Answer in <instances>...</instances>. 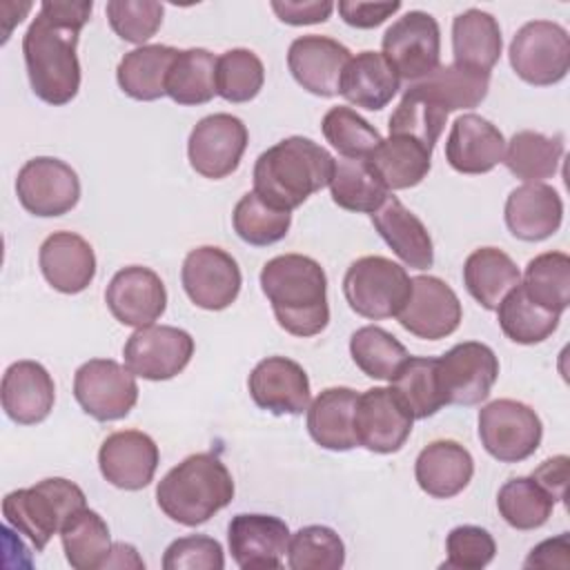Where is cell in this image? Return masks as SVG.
Returning <instances> with one entry per match:
<instances>
[{
    "label": "cell",
    "instance_id": "6da1fadb",
    "mask_svg": "<svg viewBox=\"0 0 570 570\" xmlns=\"http://www.w3.org/2000/svg\"><path fill=\"white\" fill-rule=\"evenodd\" d=\"M91 9V0H45L22 36V56L31 91L47 105H67L80 89L76 47Z\"/></svg>",
    "mask_w": 570,
    "mask_h": 570
},
{
    "label": "cell",
    "instance_id": "7a4b0ae2",
    "mask_svg": "<svg viewBox=\"0 0 570 570\" xmlns=\"http://www.w3.org/2000/svg\"><path fill=\"white\" fill-rule=\"evenodd\" d=\"M261 289L285 332L307 338L327 327V276L312 256L281 254L269 258L261 269Z\"/></svg>",
    "mask_w": 570,
    "mask_h": 570
},
{
    "label": "cell",
    "instance_id": "3957f363",
    "mask_svg": "<svg viewBox=\"0 0 570 570\" xmlns=\"http://www.w3.org/2000/svg\"><path fill=\"white\" fill-rule=\"evenodd\" d=\"M334 156L305 136H289L254 163V191L269 205L292 212L330 185Z\"/></svg>",
    "mask_w": 570,
    "mask_h": 570
},
{
    "label": "cell",
    "instance_id": "277c9868",
    "mask_svg": "<svg viewBox=\"0 0 570 570\" xmlns=\"http://www.w3.org/2000/svg\"><path fill=\"white\" fill-rule=\"evenodd\" d=\"M234 479L214 452H196L174 465L156 488L158 508L176 523L196 528L227 508Z\"/></svg>",
    "mask_w": 570,
    "mask_h": 570
},
{
    "label": "cell",
    "instance_id": "5b68a950",
    "mask_svg": "<svg viewBox=\"0 0 570 570\" xmlns=\"http://www.w3.org/2000/svg\"><path fill=\"white\" fill-rule=\"evenodd\" d=\"M85 492L69 479L49 476L31 488H20L2 499L4 521L24 534L40 552L62 523L85 508Z\"/></svg>",
    "mask_w": 570,
    "mask_h": 570
},
{
    "label": "cell",
    "instance_id": "8992f818",
    "mask_svg": "<svg viewBox=\"0 0 570 570\" xmlns=\"http://www.w3.org/2000/svg\"><path fill=\"white\" fill-rule=\"evenodd\" d=\"M412 278L405 267L385 256H361L343 276L347 305L363 318L396 316L410 298Z\"/></svg>",
    "mask_w": 570,
    "mask_h": 570
},
{
    "label": "cell",
    "instance_id": "52a82bcc",
    "mask_svg": "<svg viewBox=\"0 0 570 570\" xmlns=\"http://www.w3.org/2000/svg\"><path fill=\"white\" fill-rule=\"evenodd\" d=\"M508 56L523 82L557 85L570 69V36L559 22L530 20L514 33Z\"/></svg>",
    "mask_w": 570,
    "mask_h": 570
},
{
    "label": "cell",
    "instance_id": "ba28073f",
    "mask_svg": "<svg viewBox=\"0 0 570 570\" xmlns=\"http://www.w3.org/2000/svg\"><path fill=\"white\" fill-rule=\"evenodd\" d=\"M539 414L514 399H497L479 410V439L490 456L501 463H519L541 445Z\"/></svg>",
    "mask_w": 570,
    "mask_h": 570
},
{
    "label": "cell",
    "instance_id": "9c48e42d",
    "mask_svg": "<svg viewBox=\"0 0 570 570\" xmlns=\"http://www.w3.org/2000/svg\"><path fill=\"white\" fill-rule=\"evenodd\" d=\"M436 379L445 405H479L499 379V358L481 341H463L436 358Z\"/></svg>",
    "mask_w": 570,
    "mask_h": 570
},
{
    "label": "cell",
    "instance_id": "30bf717a",
    "mask_svg": "<svg viewBox=\"0 0 570 570\" xmlns=\"http://www.w3.org/2000/svg\"><path fill=\"white\" fill-rule=\"evenodd\" d=\"M383 56L407 82L430 76L441 58V29L432 13L412 9L394 20L381 40Z\"/></svg>",
    "mask_w": 570,
    "mask_h": 570
},
{
    "label": "cell",
    "instance_id": "8fae6325",
    "mask_svg": "<svg viewBox=\"0 0 570 570\" xmlns=\"http://www.w3.org/2000/svg\"><path fill=\"white\" fill-rule=\"evenodd\" d=\"M73 396L96 421L125 419L138 401L136 374L111 358H91L76 370Z\"/></svg>",
    "mask_w": 570,
    "mask_h": 570
},
{
    "label": "cell",
    "instance_id": "7c38bea8",
    "mask_svg": "<svg viewBox=\"0 0 570 570\" xmlns=\"http://www.w3.org/2000/svg\"><path fill=\"white\" fill-rule=\"evenodd\" d=\"M20 205L40 218H53L71 212L80 200V178L71 165L53 156L27 160L16 178Z\"/></svg>",
    "mask_w": 570,
    "mask_h": 570
},
{
    "label": "cell",
    "instance_id": "4fadbf2b",
    "mask_svg": "<svg viewBox=\"0 0 570 570\" xmlns=\"http://www.w3.org/2000/svg\"><path fill=\"white\" fill-rule=\"evenodd\" d=\"M247 127L232 114L200 118L187 140V158L196 174L220 180L234 174L247 149Z\"/></svg>",
    "mask_w": 570,
    "mask_h": 570
},
{
    "label": "cell",
    "instance_id": "5bb4252c",
    "mask_svg": "<svg viewBox=\"0 0 570 570\" xmlns=\"http://www.w3.org/2000/svg\"><path fill=\"white\" fill-rule=\"evenodd\" d=\"M125 365L140 379L169 381L180 374L194 356V338L174 325H145L122 347Z\"/></svg>",
    "mask_w": 570,
    "mask_h": 570
},
{
    "label": "cell",
    "instance_id": "9a60e30c",
    "mask_svg": "<svg viewBox=\"0 0 570 570\" xmlns=\"http://www.w3.org/2000/svg\"><path fill=\"white\" fill-rule=\"evenodd\" d=\"M180 281L189 301L209 312L229 307L243 285L236 258L214 245L196 247L185 256Z\"/></svg>",
    "mask_w": 570,
    "mask_h": 570
},
{
    "label": "cell",
    "instance_id": "2e32d148",
    "mask_svg": "<svg viewBox=\"0 0 570 570\" xmlns=\"http://www.w3.org/2000/svg\"><path fill=\"white\" fill-rule=\"evenodd\" d=\"M414 416L392 387H370L358 394L354 434L361 448L376 454L399 452L412 434Z\"/></svg>",
    "mask_w": 570,
    "mask_h": 570
},
{
    "label": "cell",
    "instance_id": "e0dca14e",
    "mask_svg": "<svg viewBox=\"0 0 570 570\" xmlns=\"http://www.w3.org/2000/svg\"><path fill=\"white\" fill-rule=\"evenodd\" d=\"M396 318L416 338L439 341L456 332L463 309L456 292L445 281L439 276H414L410 298Z\"/></svg>",
    "mask_w": 570,
    "mask_h": 570
},
{
    "label": "cell",
    "instance_id": "ac0fdd59",
    "mask_svg": "<svg viewBox=\"0 0 570 570\" xmlns=\"http://www.w3.org/2000/svg\"><path fill=\"white\" fill-rule=\"evenodd\" d=\"M105 303L118 323L145 327L165 314L167 289L154 269L129 265L111 276L105 289Z\"/></svg>",
    "mask_w": 570,
    "mask_h": 570
},
{
    "label": "cell",
    "instance_id": "d6986e66",
    "mask_svg": "<svg viewBox=\"0 0 570 570\" xmlns=\"http://www.w3.org/2000/svg\"><path fill=\"white\" fill-rule=\"evenodd\" d=\"M232 559L243 570L281 568L289 546V528L274 514L240 512L227 525Z\"/></svg>",
    "mask_w": 570,
    "mask_h": 570
},
{
    "label": "cell",
    "instance_id": "ffe728a7",
    "mask_svg": "<svg viewBox=\"0 0 570 570\" xmlns=\"http://www.w3.org/2000/svg\"><path fill=\"white\" fill-rule=\"evenodd\" d=\"M160 452L156 441L140 430H118L98 450V468L105 481L120 490H142L151 483Z\"/></svg>",
    "mask_w": 570,
    "mask_h": 570
},
{
    "label": "cell",
    "instance_id": "44dd1931",
    "mask_svg": "<svg viewBox=\"0 0 570 570\" xmlns=\"http://www.w3.org/2000/svg\"><path fill=\"white\" fill-rule=\"evenodd\" d=\"M352 53L330 36H301L287 49V67L294 80L314 96L332 98Z\"/></svg>",
    "mask_w": 570,
    "mask_h": 570
},
{
    "label": "cell",
    "instance_id": "7402d4cb",
    "mask_svg": "<svg viewBox=\"0 0 570 570\" xmlns=\"http://www.w3.org/2000/svg\"><path fill=\"white\" fill-rule=\"evenodd\" d=\"M249 394L261 410L272 414H303L309 407V379L303 365L287 356H267L247 379Z\"/></svg>",
    "mask_w": 570,
    "mask_h": 570
},
{
    "label": "cell",
    "instance_id": "603a6c76",
    "mask_svg": "<svg viewBox=\"0 0 570 570\" xmlns=\"http://www.w3.org/2000/svg\"><path fill=\"white\" fill-rule=\"evenodd\" d=\"M2 410L18 425H36L49 416L56 403V385L38 361H16L2 376Z\"/></svg>",
    "mask_w": 570,
    "mask_h": 570
},
{
    "label": "cell",
    "instance_id": "cb8c5ba5",
    "mask_svg": "<svg viewBox=\"0 0 570 570\" xmlns=\"http://www.w3.org/2000/svg\"><path fill=\"white\" fill-rule=\"evenodd\" d=\"M503 151L501 129L479 114L459 116L445 140V160L459 174H488L503 160Z\"/></svg>",
    "mask_w": 570,
    "mask_h": 570
},
{
    "label": "cell",
    "instance_id": "d4e9b609",
    "mask_svg": "<svg viewBox=\"0 0 570 570\" xmlns=\"http://www.w3.org/2000/svg\"><path fill=\"white\" fill-rule=\"evenodd\" d=\"M38 263L45 281L62 294L87 289L96 276L94 247L73 232H53L47 236L40 245Z\"/></svg>",
    "mask_w": 570,
    "mask_h": 570
},
{
    "label": "cell",
    "instance_id": "484cf974",
    "mask_svg": "<svg viewBox=\"0 0 570 570\" xmlns=\"http://www.w3.org/2000/svg\"><path fill=\"white\" fill-rule=\"evenodd\" d=\"M503 216L514 238L539 243L559 232L563 220V200L550 185L525 183L510 191Z\"/></svg>",
    "mask_w": 570,
    "mask_h": 570
},
{
    "label": "cell",
    "instance_id": "4316f807",
    "mask_svg": "<svg viewBox=\"0 0 570 570\" xmlns=\"http://www.w3.org/2000/svg\"><path fill=\"white\" fill-rule=\"evenodd\" d=\"M474 474V459L461 443L439 439L425 445L414 463L419 488L434 499H452L468 488Z\"/></svg>",
    "mask_w": 570,
    "mask_h": 570
},
{
    "label": "cell",
    "instance_id": "83f0119b",
    "mask_svg": "<svg viewBox=\"0 0 570 570\" xmlns=\"http://www.w3.org/2000/svg\"><path fill=\"white\" fill-rule=\"evenodd\" d=\"M372 225L387 247L412 269H428L434 263V245L428 227L416 214H412L396 196H387L385 203L370 214Z\"/></svg>",
    "mask_w": 570,
    "mask_h": 570
},
{
    "label": "cell",
    "instance_id": "f1b7e54d",
    "mask_svg": "<svg viewBox=\"0 0 570 570\" xmlns=\"http://www.w3.org/2000/svg\"><path fill=\"white\" fill-rule=\"evenodd\" d=\"M401 89V78L379 51H361L350 58L341 73L338 94L367 111H381Z\"/></svg>",
    "mask_w": 570,
    "mask_h": 570
},
{
    "label": "cell",
    "instance_id": "f546056e",
    "mask_svg": "<svg viewBox=\"0 0 570 570\" xmlns=\"http://www.w3.org/2000/svg\"><path fill=\"white\" fill-rule=\"evenodd\" d=\"M356 401L358 394L352 387H325L307 407V432L312 441L332 452H347L356 448Z\"/></svg>",
    "mask_w": 570,
    "mask_h": 570
},
{
    "label": "cell",
    "instance_id": "4dcf8cb0",
    "mask_svg": "<svg viewBox=\"0 0 570 570\" xmlns=\"http://www.w3.org/2000/svg\"><path fill=\"white\" fill-rule=\"evenodd\" d=\"M503 49L497 18L481 9H465L452 20L454 65L490 73Z\"/></svg>",
    "mask_w": 570,
    "mask_h": 570
},
{
    "label": "cell",
    "instance_id": "1f68e13d",
    "mask_svg": "<svg viewBox=\"0 0 570 570\" xmlns=\"http://www.w3.org/2000/svg\"><path fill=\"white\" fill-rule=\"evenodd\" d=\"M519 283L517 263L499 247H479L463 263V285L483 309H497L501 298Z\"/></svg>",
    "mask_w": 570,
    "mask_h": 570
},
{
    "label": "cell",
    "instance_id": "d6a6232c",
    "mask_svg": "<svg viewBox=\"0 0 570 570\" xmlns=\"http://www.w3.org/2000/svg\"><path fill=\"white\" fill-rule=\"evenodd\" d=\"M178 49L167 45H142L122 56L116 69L118 87L134 100H158L167 96V73Z\"/></svg>",
    "mask_w": 570,
    "mask_h": 570
},
{
    "label": "cell",
    "instance_id": "836d02e7",
    "mask_svg": "<svg viewBox=\"0 0 570 570\" xmlns=\"http://www.w3.org/2000/svg\"><path fill=\"white\" fill-rule=\"evenodd\" d=\"M387 189L416 187L432 167V149L410 136L383 138L367 158Z\"/></svg>",
    "mask_w": 570,
    "mask_h": 570
},
{
    "label": "cell",
    "instance_id": "e575fe53",
    "mask_svg": "<svg viewBox=\"0 0 570 570\" xmlns=\"http://www.w3.org/2000/svg\"><path fill=\"white\" fill-rule=\"evenodd\" d=\"M330 191L341 209L356 214H374L390 196V189L367 158H338Z\"/></svg>",
    "mask_w": 570,
    "mask_h": 570
},
{
    "label": "cell",
    "instance_id": "d590c367",
    "mask_svg": "<svg viewBox=\"0 0 570 570\" xmlns=\"http://www.w3.org/2000/svg\"><path fill=\"white\" fill-rule=\"evenodd\" d=\"M65 557L76 570L105 568L111 552V534L107 521L87 505L76 510L60 528Z\"/></svg>",
    "mask_w": 570,
    "mask_h": 570
},
{
    "label": "cell",
    "instance_id": "8d00e7d4",
    "mask_svg": "<svg viewBox=\"0 0 570 570\" xmlns=\"http://www.w3.org/2000/svg\"><path fill=\"white\" fill-rule=\"evenodd\" d=\"M563 156V138L561 136H546L541 131L521 129L517 131L505 151L503 163L510 174L525 183H541L552 178L559 169Z\"/></svg>",
    "mask_w": 570,
    "mask_h": 570
},
{
    "label": "cell",
    "instance_id": "74e56055",
    "mask_svg": "<svg viewBox=\"0 0 570 570\" xmlns=\"http://www.w3.org/2000/svg\"><path fill=\"white\" fill-rule=\"evenodd\" d=\"M216 60L212 51L203 47L183 49L176 53L165 91L178 105H205L216 94Z\"/></svg>",
    "mask_w": 570,
    "mask_h": 570
},
{
    "label": "cell",
    "instance_id": "f35d334b",
    "mask_svg": "<svg viewBox=\"0 0 570 570\" xmlns=\"http://www.w3.org/2000/svg\"><path fill=\"white\" fill-rule=\"evenodd\" d=\"M436 100L448 114L476 107L490 89V73L474 71L461 65H439L430 76L412 82Z\"/></svg>",
    "mask_w": 570,
    "mask_h": 570
},
{
    "label": "cell",
    "instance_id": "ab89813d",
    "mask_svg": "<svg viewBox=\"0 0 570 570\" xmlns=\"http://www.w3.org/2000/svg\"><path fill=\"white\" fill-rule=\"evenodd\" d=\"M497 318L501 332L510 341L519 345H534L546 341L559 327L561 314L539 307L534 301H530L523 285L519 283L501 298Z\"/></svg>",
    "mask_w": 570,
    "mask_h": 570
},
{
    "label": "cell",
    "instance_id": "60d3db41",
    "mask_svg": "<svg viewBox=\"0 0 570 570\" xmlns=\"http://www.w3.org/2000/svg\"><path fill=\"white\" fill-rule=\"evenodd\" d=\"M523 289L539 307L563 314L570 305V256L566 252H543L528 261Z\"/></svg>",
    "mask_w": 570,
    "mask_h": 570
},
{
    "label": "cell",
    "instance_id": "b9f144b4",
    "mask_svg": "<svg viewBox=\"0 0 570 570\" xmlns=\"http://www.w3.org/2000/svg\"><path fill=\"white\" fill-rule=\"evenodd\" d=\"M350 354L365 376L379 381H392L410 358L405 345L379 325L358 327L350 338Z\"/></svg>",
    "mask_w": 570,
    "mask_h": 570
},
{
    "label": "cell",
    "instance_id": "7bdbcfd3",
    "mask_svg": "<svg viewBox=\"0 0 570 570\" xmlns=\"http://www.w3.org/2000/svg\"><path fill=\"white\" fill-rule=\"evenodd\" d=\"M448 116L450 114L436 100L410 82L401 102L392 111L387 127L394 136H410L423 142L428 149H434Z\"/></svg>",
    "mask_w": 570,
    "mask_h": 570
},
{
    "label": "cell",
    "instance_id": "ee69618b",
    "mask_svg": "<svg viewBox=\"0 0 570 570\" xmlns=\"http://www.w3.org/2000/svg\"><path fill=\"white\" fill-rule=\"evenodd\" d=\"M497 508L508 525L534 530L550 519L554 499L532 476H514L499 488Z\"/></svg>",
    "mask_w": 570,
    "mask_h": 570
},
{
    "label": "cell",
    "instance_id": "f6af8a7d",
    "mask_svg": "<svg viewBox=\"0 0 570 570\" xmlns=\"http://www.w3.org/2000/svg\"><path fill=\"white\" fill-rule=\"evenodd\" d=\"M232 225L240 240L254 247H267L283 240L292 225V212L265 203L254 189L243 194L232 212Z\"/></svg>",
    "mask_w": 570,
    "mask_h": 570
},
{
    "label": "cell",
    "instance_id": "bcb514c9",
    "mask_svg": "<svg viewBox=\"0 0 570 570\" xmlns=\"http://www.w3.org/2000/svg\"><path fill=\"white\" fill-rule=\"evenodd\" d=\"M390 383L414 419L434 416L445 405L432 356H410Z\"/></svg>",
    "mask_w": 570,
    "mask_h": 570
},
{
    "label": "cell",
    "instance_id": "7dc6e473",
    "mask_svg": "<svg viewBox=\"0 0 570 570\" xmlns=\"http://www.w3.org/2000/svg\"><path fill=\"white\" fill-rule=\"evenodd\" d=\"M265 82L263 60L245 47L227 49L216 60V94L227 102H249Z\"/></svg>",
    "mask_w": 570,
    "mask_h": 570
},
{
    "label": "cell",
    "instance_id": "c3c4849f",
    "mask_svg": "<svg viewBox=\"0 0 570 570\" xmlns=\"http://www.w3.org/2000/svg\"><path fill=\"white\" fill-rule=\"evenodd\" d=\"M345 563V543L327 525H305L289 537L287 566L292 570H338Z\"/></svg>",
    "mask_w": 570,
    "mask_h": 570
},
{
    "label": "cell",
    "instance_id": "681fc988",
    "mask_svg": "<svg viewBox=\"0 0 570 570\" xmlns=\"http://www.w3.org/2000/svg\"><path fill=\"white\" fill-rule=\"evenodd\" d=\"M321 131L341 158H370L383 140L376 127L352 107H332L321 120Z\"/></svg>",
    "mask_w": 570,
    "mask_h": 570
},
{
    "label": "cell",
    "instance_id": "f907efd6",
    "mask_svg": "<svg viewBox=\"0 0 570 570\" xmlns=\"http://www.w3.org/2000/svg\"><path fill=\"white\" fill-rule=\"evenodd\" d=\"M163 4L156 0H109L107 20L118 38L145 45L163 24Z\"/></svg>",
    "mask_w": 570,
    "mask_h": 570
},
{
    "label": "cell",
    "instance_id": "816d5d0a",
    "mask_svg": "<svg viewBox=\"0 0 570 570\" xmlns=\"http://www.w3.org/2000/svg\"><path fill=\"white\" fill-rule=\"evenodd\" d=\"M445 552L448 559L441 568L481 570L494 559L497 543L494 537L481 525H456L445 539Z\"/></svg>",
    "mask_w": 570,
    "mask_h": 570
},
{
    "label": "cell",
    "instance_id": "f5cc1de1",
    "mask_svg": "<svg viewBox=\"0 0 570 570\" xmlns=\"http://www.w3.org/2000/svg\"><path fill=\"white\" fill-rule=\"evenodd\" d=\"M165 570H223V546L207 534H187L171 541L163 554Z\"/></svg>",
    "mask_w": 570,
    "mask_h": 570
},
{
    "label": "cell",
    "instance_id": "db71d44e",
    "mask_svg": "<svg viewBox=\"0 0 570 570\" xmlns=\"http://www.w3.org/2000/svg\"><path fill=\"white\" fill-rule=\"evenodd\" d=\"M272 9L274 13L278 16L281 22L285 24H294V27H301V24H318V22H325L332 11H334V4L330 0H272Z\"/></svg>",
    "mask_w": 570,
    "mask_h": 570
},
{
    "label": "cell",
    "instance_id": "11a10c76",
    "mask_svg": "<svg viewBox=\"0 0 570 570\" xmlns=\"http://www.w3.org/2000/svg\"><path fill=\"white\" fill-rule=\"evenodd\" d=\"M401 9V2H338V13L345 24L356 29H374L381 22H385L390 16H394Z\"/></svg>",
    "mask_w": 570,
    "mask_h": 570
},
{
    "label": "cell",
    "instance_id": "9f6ffc18",
    "mask_svg": "<svg viewBox=\"0 0 570 570\" xmlns=\"http://www.w3.org/2000/svg\"><path fill=\"white\" fill-rule=\"evenodd\" d=\"M568 474H570V459L566 454H557L552 459H546L530 476L554 499H566L568 488Z\"/></svg>",
    "mask_w": 570,
    "mask_h": 570
},
{
    "label": "cell",
    "instance_id": "6f0895ef",
    "mask_svg": "<svg viewBox=\"0 0 570 570\" xmlns=\"http://www.w3.org/2000/svg\"><path fill=\"white\" fill-rule=\"evenodd\" d=\"M570 566V541L568 532L554 539H546L534 546L523 561V568H568Z\"/></svg>",
    "mask_w": 570,
    "mask_h": 570
},
{
    "label": "cell",
    "instance_id": "680465c9",
    "mask_svg": "<svg viewBox=\"0 0 570 570\" xmlns=\"http://www.w3.org/2000/svg\"><path fill=\"white\" fill-rule=\"evenodd\" d=\"M145 568V561L138 557L136 548L129 543H114L109 559L105 563V568Z\"/></svg>",
    "mask_w": 570,
    "mask_h": 570
}]
</instances>
